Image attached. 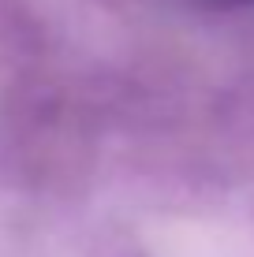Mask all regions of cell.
Listing matches in <instances>:
<instances>
[{
  "mask_svg": "<svg viewBox=\"0 0 254 257\" xmlns=\"http://www.w3.org/2000/svg\"><path fill=\"white\" fill-rule=\"evenodd\" d=\"M209 4H247V0H209Z\"/></svg>",
  "mask_w": 254,
  "mask_h": 257,
  "instance_id": "6da1fadb",
  "label": "cell"
}]
</instances>
